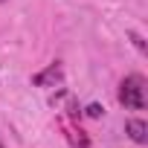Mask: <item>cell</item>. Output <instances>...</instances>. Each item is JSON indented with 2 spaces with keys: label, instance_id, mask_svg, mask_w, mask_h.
Segmentation results:
<instances>
[{
  "label": "cell",
  "instance_id": "6da1fadb",
  "mask_svg": "<svg viewBox=\"0 0 148 148\" xmlns=\"http://www.w3.org/2000/svg\"><path fill=\"white\" fill-rule=\"evenodd\" d=\"M119 102L125 108H131V110H142L145 108V102H148V84H145V79L139 76V73H131V76L122 79V84H119Z\"/></svg>",
  "mask_w": 148,
  "mask_h": 148
},
{
  "label": "cell",
  "instance_id": "7a4b0ae2",
  "mask_svg": "<svg viewBox=\"0 0 148 148\" xmlns=\"http://www.w3.org/2000/svg\"><path fill=\"white\" fill-rule=\"evenodd\" d=\"M32 84H38V87H55V84H61V64L58 61L49 64L44 73H38V76L32 79Z\"/></svg>",
  "mask_w": 148,
  "mask_h": 148
},
{
  "label": "cell",
  "instance_id": "3957f363",
  "mask_svg": "<svg viewBox=\"0 0 148 148\" xmlns=\"http://www.w3.org/2000/svg\"><path fill=\"white\" fill-rule=\"evenodd\" d=\"M125 131L131 134L134 142H139V145L148 142V125H145L142 119H128V122H125Z\"/></svg>",
  "mask_w": 148,
  "mask_h": 148
},
{
  "label": "cell",
  "instance_id": "277c9868",
  "mask_svg": "<svg viewBox=\"0 0 148 148\" xmlns=\"http://www.w3.org/2000/svg\"><path fill=\"white\" fill-rule=\"evenodd\" d=\"M131 38H134V44H136V49H139V52H145V44H142V38H139L136 32H131Z\"/></svg>",
  "mask_w": 148,
  "mask_h": 148
},
{
  "label": "cell",
  "instance_id": "5b68a950",
  "mask_svg": "<svg viewBox=\"0 0 148 148\" xmlns=\"http://www.w3.org/2000/svg\"><path fill=\"white\" fill-rule=\"evenodd\" d=\"M87 113H90V116H102V108H99V105H90Z\"/></svg>",
  "mask_w": 148,
  "mask_h": 148
},
{
  "label": "cell",
  "instance_id": "8992f818",
  "mask_svg": "<svg viewBox=\"0 0 148 148\" xmlns=\"http://www.w3.org/2000/svg\"><path fill=\"white\" fill-rule=\"evenodd\" d=\"M0 3H6V0H0Z\"/></svg>",
  "mask_w": 148,
  "mask_h": 148
}]
</instances>
